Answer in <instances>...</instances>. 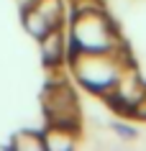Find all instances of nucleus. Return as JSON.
Returning <instances> with one entry per match:
<instances>
[{"label": "nucleus", "mask_w": 146, "mask_h": 151, "mask_svg": "<svg viewBox=\"0 0 146 151\" xmlns=\"http://www.w3.org/2000/svg\"><path fill=\"white\" fill-rule=\"evenodd\" d=\"M74 44L80 51L105 54L115 46V31L100 10H82L74 21Z\"/></svg>", "instance_id": "nucleus-1"}, {"label": "nucleus", "mask_w": 146, "mask_h": 151, "mask_svg": "<svg viewBox=\"0 0 146 151\" xmlns=\"http://www.w3.org/2000/svg\"><path fill=\"white\" fill-rule=\"evenodd\" d=\"M74 67H77V77L95 92H105V90L115 87L121 80V69L110 59V51H105V54L82 51L74 59Z\"/></svg>", "instance_id": "nucleus-2"}, {"label": "nucleus", "mask_w": 146, "mask_h": 151, "mask_svg": "<svg viewBox=\"0 0 146 151\" xmlns=\"http://www.w3.org/2000/svg\"><path fill=\"white\" fill-rule=\"evenodd\" d=\"M44 108H46V118L51 126L62 128H74L77 126V100H74L69 87H51L44 95Z\"/></svg>", "instance_id": "nucleus-3"}, {"label": "nucleus", "mask_w": 146, "mask_h": 151, "mask_svg": "<svg viewBox=\"0 0 146 151\" xmlns=\"http://www.w3.org/2000/svg\"><path fill=\"white\" fill-rule=\"evenodd\" d=\"M23 21H26V28L33 36H44V33H49L51 28L59 26L62 5H59V0H39L36 5H31L23 13Z\"/></svg>", "instance_id": "nucleus-4"}, {"label": "nucleus", "mask_w": 146, "mask_h": 151, "mask_svg": "<svg viewBox=\"0 0 146 151\" xmlns=\"http://www.w3.org/2000/svg\"><path fill=\"white\" fill-rule=\"evenodd\" d=\"M41 39H44V44H41L44 62L46 64H57L59 59H62V54H64V39H62V33H59L57 28H51V31L44 33Z\"/></svg>", "instance_id": "nucleus-5"}, {"label": "nucleus", "mask_w": 146, "mask_h": 151, "mask_svg": "<svg viewBox=\"0 0 146 151\" xmlns=\"http://www.w3.org/2000/svg\"><path fill=\"white\" fill-rule=\"evenodd\" d=\"M16 146H33V149H39V146H44V141H41V136H18L16 138Z\"/></svg>", "instance_id": "nucleus-6"}]
</instances>
